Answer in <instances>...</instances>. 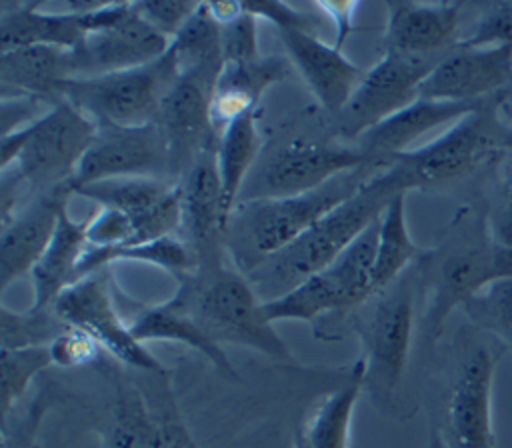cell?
I'll list each match as a JSON object with an SVG mask.
<instances>
[{"label": "cell", "mask_w": 512, "mask_h": 448, "mask_svg": "<svg viewBox=\"0 0 512 448\" xmlns=\"http://www.w3.org/2000/svg\"><path fill=\"white\" fill-rule=\"evenodd\" d=\"M408 190H412L410 182L398 164L380 170L354 196L322 216L292 244L260 262L246 278L256 292L274 290L272 298L292 290L334 262L382 216L396 194Z\"/></svg>", "instance_id": "6da1fadb"}, {"label": "cell", "mask_w": 512, "mask_h": 448, "mask_svg": "<svg viewBox=\"0 0 512 448\" xmlns=\"http://www.w3.org/2000/svg\"><path fill=\"white\" fill-rule=\"evenodd\" d=\"M418 270L428 284V302L422 314V342L434 344L448 316L464 308L486 286L512 276V248L500 246L488 218H466L462 212L450 236L418 260Z\"/></svg>", "instance_id": "7a4b0ae2"}, {"label": "cell", "mask_w": 512, "mask_h": 448, "mask_svg": "<svg viewBox=\"0 0 512 448\" xmlns=\"http://www.w3.org/2000/svg\"><path fill=\"white\" fill-rule=\"evenodd\" d=\"M380 170L384 166L366 164L310 192L238 202L228 222V248L240 272L246 276L268 256L292 244L322 216L354 196Z\"/></svg>", "instance_id": "3957f363"}, {"label": "cell", "mask_w": 512, "mask_h": 448, "mask_svg": "<svg viewBox=\"0 0 512 448\" xmlns=\"http://www.w3.org/2000/svg\"><path fill=\"white\" fill-rule=\"evenodd\" d=\"M216 344H236L264 356L294 364L290 348L262 316V300L242 272L228 268L216 272H190L170 298Z\"/></svg>", "instance_id": "277c9868"}, {"label": "cell", "mask_w": 512, "mask_h": 448, "mask_svg": "<svg viewBox=\"0 0 512 448\" xmlns=\"http://www.w3.org/2000/svg\"><path fill=\"white\" fill-rule=\"evenodd\" d=\"M96 132V122L64 98L34 122L2 134L0 170H14L36 196L72 186Z\"/></svg>", "instance_id": "5b68a950"}, {"label": "cell", "mask_w": 512, "mask_h": 448, "mask_svg": "<svg viewBox=\"0 0 512 448\" xmlns=\"http://www.w3.org/2000/svg\"><path fill=\"white\" fill-rule=\"evenodd\" d=\"M378 220L326 268L314 272L292 290L262 300L264 320L268 324L282 320L316 322L330 314L352 312L374 298L372 270L378 244Z\"/></svg>", "instance_id": "8992f818"}, {"label": "cell", "mask_w": 512, "mask_h": 448, "mask_svg": "<svg viewBox=\"0 0 512 448\" xmlns=\"http://www.w3.org/2000/svg\"><path fill=\"white\" fill-rule=\"evenodd\" d=\"M178 76V60L168 48L160 58L136 68L72 78L64 88V98L96 126L156 124L162 102Z\"/></svg>", "instance_id": "52a82bcc"}, {"label": "cell", "mask_w": 512, "mask_h": 448, "mask_svg": "<svg viewBox=\"0 0 512 448\" xmlns=\"http://www.w3.org/2000/svg\"><path fill=\"white\" fill-rule=\"evenodd\" d=\"M376 298L368 316L356 322V332L362 342L364 390L384 408L394 400L410 356L416 328L414 278H398Z\"/></svg>", "instance_id": "ba28073f"}, {"label": "cell", "mask_w": 512, "mask_h": 448, "mask_svg": "<svg viewBox=\"0 0 512 448\" xmlns=\"http://www.w3.org/2000/svg\"><path fill=\"white\" fill-rule=\"evenodd\" d=\"M500 94L488 98L478 110L450 124L434 140L394 158L410 188H428L466 176L494 156L502 146V124L498 120Z\"/></svg>", "instance_id": "9c48e42d"}, {"label": "cell", "mask_w": 512, "mask_h": 448, "mask_svg": "<svg viewBox=\"0 0 512 448\" xmlns=\"http://www.w3.org/2000/svg\"><path fill=\"white\" fill-rule=\"evenodd\" d=\"M366 164L378 162H374L354 144L348 146L336 140L296 136L274 150V154L260 168L256 180L244 184L238 202L310 192L332 178Z\"/></svg>", "instance_id": "30bf717a"}, {"label": "cell", "mask_w": 512, "mask_h": 448, "mask_svg": "<svg viewBox=\"0 0 512 448\" xmlns=\"http://www.w3.org/2000/svg\"><path fill=\"white\" fill-rule=\"evenodd\" d=\"M52 310L66 326L90 334L104 352L124 366L164 376V366L142 342H138L116 308L108 268L84 276L68 286L52 304Z\"/></svg>", "instance_id": "8fae6325"}, {"label": "cell", "mask_w": 512, "mask_h": 448, "mask_svg": "<svg viewBox=\"0 0 512 448\" xmlns=\"http://www.w3.org/2000/svg\"><path fill=\"white\" fill-rule=\"evenodd\" d=\"M500 350L476 344L458 360L444 406V448H496L492 398Z\"/></svg>", "instance_id": "7c38bea8"}, {"label": "cell", "mask_w": 512, "mask_h": 448, "mask_svg": "<svg viewBox=\"0 0 512 448\" xmlns=\"http://www.w3.org/2000/svg\"><path fill=\"white\" fill-rule=\"evenodd\" d=\"M438 62L384 50L364 72L346 106L334 116L336 134L352 144L370 128L412 104Z\"/></svg>", "instance_id": "4fadbf2b"}, {"label": "cell", "mask_w": 512, "mask_h": 448, "mask_svg": "<svg viewBox=\"0 0 512 448\" xmlns=\"http://www.w3.org/2000/svg\"><path fill=\"white\" fill-rule=\"evenodd\" d=\"M110 178L174 180L170 144L160 124L98 126L94 142L72 178V190Z\"/></svg>", "instance_id": "5bb4252c"}, {"label": "cell", "mask_w": 512, "mask_h": 448, "mask_svg": "<svg viewBox=\"0 0 512 448\" xmlns=\"http://www.w3.org/2000/svg\"><path fill=\"white\" fill-rule=\"evenodd\" d=\"M220 70L216 66L180 70L178 80L162 102L156 124H160L170 144L172 178L182 180L198 154L216 144L210 102Z\"/></svg>", "instance_id": "9a60e30c"}, {"label": "cell", "mask_w": 512, "mask_h": 448, "mask_svg": "<svg viewBox=\"0 0 512 448\" xmlns=\"http://www.w3.org/2000/svg\"><path fill=\"white\" fill-rule=\"evenodd\" d=\"M182 226L186 244L196 258V272L222 270L228 248V222L224 210L220 176L216 166V144L198 154L182 176Z\"/></svg>", "instance_id": "2e32d148"}, {"label": "cell", "mask_w": 512, "mask_h": 448, "mask_svg": "<svg viewBox=\"0 0 512 448\" xmlns=\"http://www.w3.org/2000/svg\"><path fill=\"white\" fill-rule=\"evenodd\" d=\"M512 74V46H458L420 86V98L482 102L504 90Z\"/></svg>", "instance_id": "e0dca14e"}, {"label": "cell", "mask_w": 512, "mask_h": 448, "mask_svg": "<svg viewBox=\"0 0 512 448\" xmlns=\"http://www.w3.org/2000/svg\"><path fill=\"white\" fill-rule=\"evenodd\" d=\"M168 48L170 40L146 22L136 10V4L130 2L122 18L88 34L84 42L72 50L74 74L78 78L136 68L160 58Z\"/></svg>", "instance_id": "ac0fdd59"}, {"label": "cell", "mask_w": 512, "mask_h": 448, "mask_svg": "<svg viewBox=\"0 0 512 448\" xmlns=\"http://www.w3.org/2000/svg\"><path fill=\"white\" fill-rule=\"evenodd\" d=\"M462 4L386 2V50L440 62L462 44Z\"/></svg>", "instance_id": "d6986e66"}, {"label": "cell", "mask_w": 512, "mask_h": 448, "mask_svg": "<svg viewBox=\"0 0 512 448\" xmlns=\"http://www.w3.org/2000/svg\"><path fill=\"white\" fill-rule=\"evenodd\" d=\"M74 194L70 184L42 192L28 200L2 224L0 232V290L4 292L16 278L30 274L48 248L60 212Z\"/></svg>", "instance_id": "ffe728a7"}, {"label": "cell", "mask_w": 512, "mask_h": 448, "mask_svg": "<svg viewBox=\"0 0 512 448\" xmlns=\"http://www.w3.org/2000/svg\"><path fill=\"white\" fill-rule=\"evenodd\" d=\"M278 34L290 64L300 72L314 98L328 114L336 116L364 76L360 66L348 60L334 44L320 40L312 30L288 26L280 28Z\"/></svg>", "instance_id": "44dd1931"}, {"label": "cell", "mask_w": 512, "mask_h": 448, "mask_svg": "<svg viewBox=\"0 0 512 448\" xmlns=\"http://www.w3.org/2000/svg\"><path fill=\"white\" fill-rule=\"evenodd\" d=\"M482 102H448L416 98L406 108L398 110L390 118L382 120L374 128L366 130L354 146L382 166H392L394 158L412 150V146L428 132L450 126L466 114L478 110Z\"/></svg>", "instance_id": "7402d4cb"}, {"label": "cell", "mask_w": 512, "mask_h": 448, "mask_svg": "<svg viewBox=\"0 0 512 448\" xmlns=\"http://www.w3.org/2000/svg\"><path fill=\"white\" fill-rule=\"evenodd\" d=\"M182 428L174 408L158 410L130 380L116 384L106 448H162Z\"/></svg>", "instance_id": "603a6c76"}, {"label": "cell", "mask_w": 512, "mask_h": 448, "mask_svg": "<svg viewBox=\"0 0 512 448\" xmlns=\"http://www.w3.org/2000/svg\"><path fill=\"white\" fill-rule=\"evenodd\" d=\"M76 78L72 50L58 46H22L0 52L4 92L32 96L46 104L64 98L66 84Z\"/></svg>", "instance_id": "cb8c5ba5"}, {"label": "cell", "mask_w": 512, "mask_h": 448, "mask_svg": "<svg viewBox=\"0 0 512 448\" xmlns=\"http://www.w3.org/2000/svg\"><path fill=\"white\" fill-rule=\"evenodd\" d=\"M290 72V60L284 56H258L242 64H222L212 102L210 122L220 134L232 120L254 112L262 94Z\"/></svg>", "instance_id": "d4e9b609"}, {"label": "cell", "mask_w": 512, "mask_h": 448, "mask_svg": "<svg viewBox=\"0 0 512 448\" xmlns=\"http://www.w3.org/2000/svg\"><path fill=\"white\" fill-rule=\"evenodd\" d=\"M84 8L86 4H70L64 12H48L42 4L8 6L0 16V48L58 46L74 50L88 36Z\"/></svg>", "instance_id": "484cf974"}, {"label": "cell", "mask_w": 512, "mask_h": 448, "mask_svg": "<svg viewBox=\"0 0 512 448\" xmlns=\"http://www.w3.org/2000/svg\"><path fill=\"white\" fill-rule=\"evenodd\" d=\"M86 220H74L68 212V206L60 212L56 230L42 258L30 272L34 300L30 308L44 310L52 308L54 300L78 278V262L88 246L86 240Z\"/></svg>", "instance_id": "4316f807"}, {"label": "cell", "mask_w": 512, "mask_h": 448, "mask_svg": "<svg viewBox=\"0 0 512 448\" xmlns=\"http://www.w3.org/2000/svg\"><path fill=\"white\" fill-rule=\"evenodd\" d=\"M130 330L142 344L154 340L184 344L202 354L224 376L238 378L224 348L216 344L184 310L174 306L170 300L138 312L130 322Z\"/></svg>", "instance_id": "83f0119b"}, {"label": "cell", "mask_w": 512, "mask_h": 448, "mask_svg": "<svg viewBox=\"0 0 512 448\" xmlns=\"http://www.w3.org/2000/svg\"><path fill=\"white\" fill-rule=\"evenodd\" d=\"M362 392L364 364L358 358L352 364L346 380L316 406L300 430L306 448H348L352 418Z\"/></svg>", "instance_id": "f1b7e54d"}, {"label": "cell", "mask_w": 512, "mask_h": 448, "mask_svg": "<svg viewBox=\"0 0 512 448\" xmlns=\"http://www.w3.org/2000/svg\"><path fill=\"white\" fill-rule=\"evenodd\" d=\"M406 194H396L384 208L378 220V244L372 270L374 296L388 290L404 276L408 266L416 264L426 250H422L410 236L406 224Z\"/></svg>", "instance_id": "f546056e"}, {"label": "cell", "mask_w": 512, "mask_h": 448, "mask_svg": "<svg viewBox=\"0 0 512 448\" xmlns=\"http://www.w3.org/2000/svg\"><path fill=\"white\" fill-rule=\"evenodd\" d=\"M260 150L256 110L232 120L216 136V166L222 188V202L228 216L240 200L246 174Z\"/></svg>", "instance_id": "4dcf8cb0"}, {"label": "cell", "mask_w": 512, "mask_h": 448, "mask_svg": "<svg viewBox=\"0 0 512 448\" xmlns=\"http://www.w3.org/2000/svg\"><path fill=\"white\" fill-rule=\"evenodd\" d=\"M178 182L166 178H110L74 188L100 208H114L126 214H136L158 204Z\"/></svg>", "instance_id": "1f68e13d"}, {"label": "cell", "mask_w": 512, "mask_h": 448, "mask_svg": "<svg viewBox=\"0 0 512 448\" xmlns=\"http://www.w3.org/2000/svg\"><path fill=\"white\" fill-rule=\"evenodd\" d=\"M48 366H52L48 346L0 348V410H2V422L8 416H12L16 404L28 392L32 378Z\"/></svg>", "instance_id": "d6a6232c"}, {"label": "cell", "mask_w": 512, "mask_h": 448, "mask_svg": "<svg viewBox=\"0 0 512 448\" xmlns=\"http://www.w3.org/2000/svg\"><path fill=\"white\" fill-rule=\"evenodd\" d=\"M64 328L66 324L52 308L16 312L6 304L0 306V348L48 346Z\"/></svg>", "instance_id": "836d02e7"}, {"label": "cell", "mask_w": 512, "mask_h": 448, "mask_svg": "<svg viewBox=\"0 0 512 448\" xmlns=\"http://www.w3.org/2000/svg\"><path fill=\"white\" fill-rule=\"evenodd\" d=\"M464 310L478 328L512 350V276L486 286Z\"/></svg>", "instance_id": "e575fe53"}, {"label": "cell", "mask_w": 512, "mask_h": 448, "mask_svg": "<svg viewBox=\"0 0 512 448\" xmlns=\"http://www.w3.org/2000/svg\"><path fill=\"white\" fill-rule=\"evenodd\" d=\"M460 46H512V2L484 6Z\"/></svg>", "instance_id": "d590c367"}, {"label": "cell", "mask_w": 512, "mask_h": 448, "mask_svg": "<svg viewBox=\"0 0 512 448\" xmlns=\"http://www.w3.org/2000/svg\"><path fill=\"white\" fill-rule=\"evenodd\" d=\"M52 394L42 388L34 400L24 408L22 414L2 422V444L0 448H38V430L46 410L50 408Z\"/></svg>", "instance_id": "8d00e7d4"}, {"label": "cell", "mask_w": 512, "mask_h": 448, "mask_svg": "<svg viewBox=\"0 0 512 448\" xmlns=\"http://www.w3.org/2000/svg\"><path fill=\"white\" fill-rule=\"evenodd\" d=\"M50 358L52 366L58 368H80L88 366L100 360L102 356V346L84 330L66 326L50 344Z\"/></svg>", "instance_id": "74e56055"}, {"label": "cell", "mask_w": 512, "mask_h": 448, "mask_svg": "<svg viewBox=\"0 0 512 448\" xmlns=\"http://www.w3.org/2000/svg\"><path fill=\"white\" fill-rule=\"evenodd\" d=\"M256 20V16L244 10L238 18L220 26L222 64H242L260 56Z\"/></svg>", "instance_id": "f35d334b"}, {"label": "cell", "mask_w": 512, "mask_h": 448, "mask_svg": "<svg viewBox=\"0 0 512 448\" xmlns=\"http://www.w3.org/2000/svg\"><path fill=\"white\" fill-rule=\"evenodd\" d=\"M140 16L150 22L160 34H164L170 42L172 38L186 26V22L194 16L200 2H172V0H150V2H134Z\"/></svg>", "instance_id": "ab89813d"}, {"label": "cell", "mask_w": 512, "mask_h": 448, "mask_svg": "<svg viewBox=\"0 0 512 448\" xmlns=\"http://www.w3.org/2000/svg\"><path fill=\"white\" fill-rule=\"evenodd\" d=\"M488 226L500 246L512 248V172L504 178L496 204L488 216Z\"/></svg>", "instance_id": "60d3db41"}, {"label": "cell", "mask_w": 512, "mask_h": 448, "mask_svg": "<svg viewBox=\"0 0 512 448\" xmlns=\"http://www.w3.org/2000/svg\"><path fill=\"white\" fill-rule=\"evenodd\" d=\"M242 6L252 16L270 20L278 30L280 28H288V26L312 30L308 16H304L302 12L294 10L288 4H282V2H242Z\"/></svg>", "instance_id": "b9f144b4"}, {"label": "cell", "mask_w": 512, "mask_h": 448, "mask_svg": "<svg viewBox=\"0 0 512 448\" xmlns=\"http://www.w3.org/2000/svg\"><path fill=\"white\" fill-rule=\"evenodd\" d=\"M316 8L320 12H324L328 18H332L334 26H336V38H334V46L342 50L346 38L352 32V24H354V14L358 8V2H316Z\"/></svg>", "instance_id": "7bdbcfd3"}, {"label": "cell", "mask_w": 512, "mask_h": 448, "mask_svg": "<svg viewBox=\"0 0 512 448\" xmlns=\"http://www.w3.org/2000/svg\"><path fill=\"white\" fill-rule=\"evenodd\" d=\"M498 120L502 124V146L512 148V100H498Z\"/></svg>", "instance_id": "ee69618b"}, {"label": "cell", "mask_w": 512, "mask_h": 448, "mask_svg": "<svg viewBox=\"0 0 512 448\" xmlns=\"http://www.w3.org/2000/svg\"><path fill=\"white\" fill-rule=\"evenodd\" d=\"M424 448H444V446H442V440H440V434H438L436 430H432V432L428 434V440H426Z\"/></svg>", "instance_id": "f6af8a7d"}, {"label": "cell", "mask_w": 512, "mask_h": 448, "mask_svg": "<svg viewBox=\"0 0 512 448\" xmlns=\"http://www.w3.org/2000/svg\"><path fill=\"white\" fill-rule=\"evenodd\" d=\"M500 98H502V100H512V74H510L508 84H506V86H504V90L500 92Z\"/></svg>", "instance_id": "bcb514c9"}, {"label": "cell", "mask_w": 512, "mask_h": 448, "mask_svg": "<svg viewBox=\"0 0 512 448\" xmlns=\"http://www.w3.org/2000/svg\"><path fill=\"white\" fill-rule=\"evenodd\" d=\"M292 448H306V444H304V438H302V432H300V430L294 434V442H292Z\"/></svg>", "instance_id": "7dc6e473"}]
</instances>
